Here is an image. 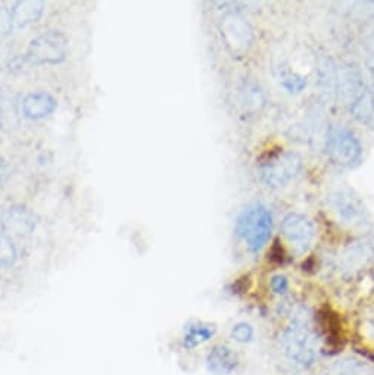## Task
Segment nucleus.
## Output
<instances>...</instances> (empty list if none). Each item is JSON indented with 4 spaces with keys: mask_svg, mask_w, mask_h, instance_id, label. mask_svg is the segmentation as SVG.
Wrapping results in <instances>:
<instances>
[{
    "mask_svg": "<svg viewBox=\"0 0 374 375\" xmlns=\"http://www.w3.org/2000/svg\"><path fill=\"white\" fill-rule=\"evenodd\" d=\"M318 326L320 330L323 331L324 337H326V343L331 349H342V330H341V321L338 318V315L330 311V309H323L320 311L318 315Z\"/></svg>",
    "mask_w": 374,
    "mask_h": 375,
    "instance_id": "nucleus-16",
    "label": "nucleus"
},
{
    "mask_svg": "<svg viewBox=\"0 0 374 375\" xmlns=\"http://www.w3.org/2000/svg\"><path fill=\"white\" fill-rule=\"evenodd\" d=\"M37 227L34 213L21 205H12L6 208L0 215V229L8 237L27 238L30 237Z\"/></svg>",
    "mask_w": 374,
    "mask_h": 375,
    "instance_id": "nucleus-10",
    "label": "nucleus"
},
{
    "mask_svg": "<svg viewBox=\"0 0 374 375\" xmlns=\"http://www.w3.org/2000/svg\"><path fill=\"white\" fill-rule=\"evenodd\" d=\"M270 287L271 290L278 294V296H286L287 291H289V280L286 275H274L270 281Z\"/></svg>",
    "mask_w": 374,
    "mask_h": 375,
    "instance_id": "nucleus-23",
    "label": "nucleus"
},
{
    "mask_svg": "<svg viewBox=\"0 0 374 375\" xmlns=\"http://www.w3.org/2000/svg\"><path fill=\"white\" fill-rule=\"evenodd\" d=\"M318 86L327 99H335L341 87V77L338 66L330 56H320L317 62Z\"/></svg>",
    "mask_w": 374,
    "mask_h": 375,
    "instance_id": "nucleus-13",
    "label": "nucleus"
},
{
    "mask_svg": "<svg viewBox=\"0 0 374 375\" xmlns=\"http://www.w3.org/2000/svg\"><path fill=\"white\" fill-rule=\"evenodd\" d=\"M326 153L335 165L354 168L363 158V146L352 130L331 125L326 134Z\"/></svg>",
    "mask_w": 374,
    "mask_h": 375,
    "instance_id": "nucleus-4",
    "label": "nucleus"
},
{
    "mask_svg": "<svg viewBox=\"0 0 374 375\" xmlns=\"http://www.w3.org/2000/svg\"><path fill=\"white\" fill-rule=\"evenodd\" d=\"M331 375H374V371L361 360L348 358L331 367Z\"/></svg>",
    "mask_w": 374,
    "mask_h": 375,
    "instance_id": "nucleus-19",
    "label": "nucleus"
},
{
    "mask_svg": "<svg viewBox=\"0 0 374 375\" xmlns=\"http://www.w3.org/2000/svg\"><path fill=\"white\" fill-rule=\"evenodd\" d=\"M274 77L282 87L289 95H299L308 84V79L305 75L295 71L287 62H278L274 65Z\"/></svg>",
    "mask_w": 374,
    "mask_h": 375,
    "instance_id": "nucleus-15",
    "label": "nucleus"
},
{
    "mask_svg": "<svg viewBox=\"0 0 374 375\" xmlns=\"http://www.w3.org/2000/svg\"><path fill=\"white\" fill-rule=\"evenodd\" d=\"M244 102L246 105V108H253L258 109V106L264 105V93L257 84L246 86V90H244Z\"/></svg>",
    "mask_w": 374,
    "mask_h": 375,
    "instance_id": "nucleus-22",
    "label": "nucleus"
},
{
    "mask_svg": "<svg viewBox=\"0 0 374 375\" xmlns=\"http://www.w3.org/2000/svg\"><path fill=\"white\" fill-rule=\"evenodd\" d=\"M220 31L224 43L233 55L242 56L253 43V30L249 21L237 10H227L220 20Z\"/></svg>",
    "mask_w": 374,
    "mask_h": 375,
    "instance_id": "nucleus-7",
    "label": "nucleus"
},
{
    "mask_svg": "<svg viewBox=\"0 0 374 375\" xmlns=\"http://www.w3.org/2000/svg\"><path fill=\"white\" fill-rule=\"evenodd\" d=\"M371 71H373V75H374V56H373V63H371Z\"/></svg>",
    "mask_w": 374,
    "mask_h": 375,
    "instance_id": "nucleus-25",
    "label": "nucleus"
},
{
    "mask_svg": "<svg viewBox=\"0 0 374 375\" xmlns=\"http://www.w3.org/2000/svg\"><path fill=\"white\" fill-rule=\"evenodd\" d=\"M45 12V3L38 0H21V2L13 3L10 9L12 25L17 29H24V26L37 22L42 18Z\"/></svg>",
    "mask_w": 374,
    "mask_h": 375,
    "instance_id": "nucleus-14",
    "label": "nucleus"
},
{
    "mask_svg": "<svg viewBox=\"0 0 374 375\" xmlns=\"http://www.w3.org/2000/svg\"><path fill=\"white\" fill-rule=\"evenodd\" d=\"M373 257V249L368 245L364 243H358L351 246L350 249H346L343 254V266L345 270L355 271L363 268L370 258Z\"/></svg>",
    "mask_w": 374,
    "mask_h": 375,
    "instance_id": "nucleus-18",
    "label": "nucleus"
},
{
    "mask_svg": "<svg viewBox=\"0 0 374 375\" xmlns=\"http://www.w3.org/2000/svg\"><path fill=\"white\" fill-rule=\"evenodd\" d=\"M214 336H216V326L197 323V324L187 327L181 344L184 349L192 351L195 349V347L209 342Z\"/></svg>",
    "mask_w": 374,
    "mask_h": 375,
    "instance_id": "nucleus-17",
    "label": "nucleus"
},
{
    "mask_svg": "<svg viewBox=\"0 0 374 375\" xmlns=\"http://www.w3.org/2000/svg\"><path fill=\"white\" fill-rule=\"evenodd\" d=\"M274 218L271 211L262 204H250L236 218L234 233L249 252L258 253L271 237Z\"/></svg>",
    "mask_w": 374,
    "mask_h": 375,
    "instance_id": "nucleus-3",
    "label": "nucleus"
},
{
    "mask_svg": "<svg viewBox=\"0 0 374 375\" xmlns=\"http://www.w3.org/2000/svg\"><path fill=\"white\" fill-rule=\"evenodd\" d=\"M18 258V250L10 237L0 233V268H6L15 263Z\"/></svg>",
    "mask_w": 374,
    "mask_h": 375,
    "instance_id": "nucleus-20",
    "label": "nucleus"
},
{
    "mask_svg": "<svg viewBox=\"0 0 374 375\" xmlns=\"http://www.w3.org/2000/svg\"><path fill=\"white\" fill-rule=\"evenodd\" d=\"M327 202L330 209L336 213L338 220H341L343 224H348L351 227H361V229H366L367 225H370L368 213L364 204L350 189H338L331 192Z\"/></svg>",
    "mask_w": 374,
    "mask_h": 375,
    "instance_id": "nucleus-9",
    "label": "nucleus"
},
{
    "mask_svg": "<svg viewBox=\"0 0 374 375\" xmlns=\"http://www.w3.org/2000/svg\"><path fill=\"white\" fill-rule=\"evenodd\" d=\"M280 233L297 257H302L310 250L317 236L314 222L302 213L286 215L282 225H280Z\"/></svg>",
    "mask_w": 374,
    "mask_h": 375,
    "instance_id": "nucleus-8",
    "label": "nucleus"
},
{
    "mask_svg": "<svg viewBox=\"0 0 374 375\" xmlns=\"http://www.w3.org/2000/svg\"><path fill=\"white\" fill-rule=\"evenodd\" d=\"M239 356L225 344H216L207 355V369L212 375H230L239 367Z\"/></svg>",
    "mask_w": 374,
    "mask_h": 375,
    "instance_id": "nucleus-11",
    "label": "nucleus"
},
{
    "mask_svg": "<svg viewBox=\"0 0 374 375\" xmlns=\"http://www.w3.org/2000/svg\"><path fill=\"white\" fill-rule=\"evenodd\" d=\"M253 336H255V331H253V327L248 323H237L230 331V337L240 344L250 343L253 340Z\"/></svg>",
    "mask_w": 374,
    "mask_h": 375,
    "instance_id": "nucleus-21",
    "label": "nucleus"
},
{
    "mask_svg": "<svg viewBox=\"0 0 374 375\" xmlns=\"http://www.w3.org/2000/svg\"><path fill=\"white\" fill-rule=\"evenodd\" d=\"M282 347L292 364L301 368L314 365L318 355V334L308 309L301 307L292 316L289 326L282 332Z\"/></svg>",
    "mask_w": 374,
    "mask_h": 375,
    "instance_id": "nucleus-1",
    "label": "nucleus"
},
{
    "mask_svg": "<svg viewBox=\"0 0 374 375\" xmlns=\"http://www.w3.org/2000/svg\"><path fill=\"white\" fill-rule=\"evenodd\" d=\"M301 169L302 158L297 152H278L261 164L260 178L270 189H282L299 176Z\"/></svg>",
    "mask_w": 374,
    "mask_h": 375,
    "instance_id": "nucleus-5",
    "label": "nucleus"
},
{
    "mask_svg": "<svg viewBox=\"0 0 374 375\" xmlns=\"http://www.w3.org/2000/svg\"><path fill=\"white\" fill-rule=\"evenodd\" d=\"M8 177V167L3 162V159H0V184H2Z\"/></svg>",
    "mask_w": 374,
    "mask_h": 375,
    "instance_id": "nucleus-24",
    "label": "nucleus"
},
{
    "mask_svg": "<svg viewBox=\"0 0 374 375\" xmlns=\"http://www.w3.org/2000/svg\"><path fill=\"white\" fill-rule=\"evenodd\" d=\"M68 55V38L61 31L50 30L37 36L25 53V61L30 65H57Z\"/></svg>",
    "mask_w": 374,
    "mask_h": 375,
    "instance_id": "nucleus-6",
    "label": "nucleus"
},
{
    "mask_svg": "<svg viewBox=\"0 0 374 375\" xmlns=\"http://www.w3.org/2000/svg\"><path fill=\"white\" fill-rule=\"evenodd\" d=\"M341 91L348 109L358 123L370 125L374 121V95L355 63L345 65L341 72Z\"/></svg>",
    "mask_w": 374,
    "mask_h": 375,
    "instance_id": "nucleus-2",
    "label": "nucleus"
},
{
    "mask_svg": "<svg viewBox=\"0 0 374 375\" xmlns=\"http://www.w3.org/2000/svg\"><path fill=\"white\" fill-rule=\"evenodd\" d=\"M0 116H2V112H0Z\"/></svg>",
    "mask_w": 374,
    "mask_h": 375,
    "instance_id": "nucleus-26",
    "label": "nucleus"
},
{
    "mask_svg": "<svg viewBox=\"0 0 374 375\" xmlns=\"http://www.w3.org/2000/svg\"><path fill=\"white\" fill-rule=\"evenodd\" d=\"M57 100L46 91H37L27 95L22 100V114L27 119L40 121L50 116L57 109Z\"/></svg>",
    "mask_w": 374,
    "mask_h": 375,
    "instance_id": "nucleus-12",
    "label": "nucleus"
}]
</instances>
